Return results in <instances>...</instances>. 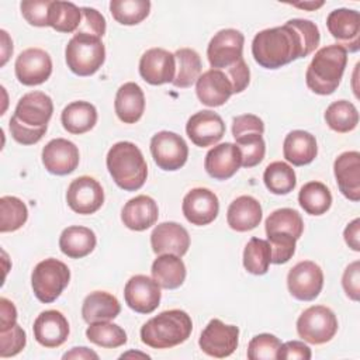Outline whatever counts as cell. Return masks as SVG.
I'll return each mask as SVG.
<instances>
[{"label": "cell", "mask_w": 360, "mask_h": 360, "mask_svg": "<svg viewBox=\"0 0 360 360\" xmlns=\"http://www.w3.org/2000/svg\"><path fill=\"white\" fill-rule=\"evenodd\" d=\"M321 35L315 22L302 18L257 32L252 41V55L264 69H278L312 53Z\"/></svg>", "instance_id": "cell-1"}, {"label": "cell", "mask_w": 360, "mask_h": 360, "mask_svg": "<svg viewBox=\"0 0 360 360\" xmlns=\"http://www.w3.org/2000/svg\"><path fill=\"white\" fill-rule=\"evenodd\" d=\"M52 98L42 91L24 94L8 122V129L14 141L21 145H34L42 139L52 118Z\"/></svg>", "instance_id": "cell-2"}, {"label": "cell", "mask_w": 360, "mask_h": 360, "mask_svg": "<svg viewBox=\"0 0 360 360\" xmlns=\"http://www.w3.org/2000/svg\"><path fill=\"white\" fill-rule=\"evenodd\" d=\"M107 169L114 183L125 191L139 190L148 177V165L141 149L129 142L114 143L107 153Z\"/></svg>", "instance_id": "cell-3"}, {"label": "cell", "mask_w": 360, "mask_h": 360, "mask_svg": "<svg viewBox=\"0 0 360 360\" xmlns=\"http://www.w3.org/2000/svg\"><path fill=\"white\" fill-rule=\"evenodd\" d=\"M193 330V321L183 309H167L150 318L141 328V340L152 349H170L184 343Z\"/></svg>", "instance_id": "cell-4"}, {"label": "cell", "mask_w": 360, "mask_h": 360, "mask_svg": "<svg viewBox=\"0 0 360 360\" xmlns=\"http://www.w3.org/2000/svg\"><path fill=\"white\" fill-rule=\"evenodd\" d=\"M347 51L338 44L326 45L315 52L305 73L307 86L316 94H332L345 73Z\"/></svg>", "instance_id": "cell-5"}, {"label": "cell", "mask_w": 360, "mask_h": 360, "mask_svg": "<svg viewBox=\"0 0 360 360\" xmlns=\"http://www.w3.org/2000/svg\"><path fill=\"white\" fill-rule=\"evenodd\" d=\"M65 58L68 68L75 75L91 76L105 60V46L98 37L76 32L66 45Z\"/></svg>", "instance_id": "cell-6"}, {"label": "cell", "mask_w": 360, "mask_h": 360, "mask_svg": "<svg viewBox=\"0 0 360 360\" xmlns=\"http://www.w3.org/2000/svg\"><path fill=\"white\" fill-rule=\"evenodd\" d=\"M70 281L69 267L53 257L39 262L31 274L34 295L44 304L53 302Z\"/></svg>", "instance_id": "cell-7"}, {"label": "cell", "mask_w": 360, "mask_h": 360, "mask_svg": "<svg viewBox=\"0 0 360 360\" xmlns=\"http://www.w3.org/2000/svg\"><path fill=\"white\" fill-rule=\"evenodd\" d=\"M297 332L307 343L323 345L336 335L338 318L330 308L312 305L298 316Z\"/></svg>", "instance_id": "cell-8"}, {"label": "cell", "mask_w": 360, "mask_h": 360, "mask_svg": "<svg viewBox=\"0 0 360 360\" xmlns=\"http://www.w3.org/2000/svg\"><path fill=\"white\" fill-rule=\"evenodd\" d=\"M245 37L240 31L225 28L218 31L207 46L211 69L226 70L243 59Z\"/></svg>", "instance_id": "cell-9"}, {"label": "cell", "mask_w": 360, "mask_h": 360, "mask_svg": "<svg viewBox=\"0 0 360 360\" xmlns=\"http://www.w3.org/2000/svg\"><path fill=\"white\" fill-rule=\"evenodd\" d=\"M150 153L159 169L174 172L186 165L188 146L176 132L160 131L150 139Z\"/></svg>", "instance_id": "cell-10"}, {"label": "cell", "mask_w": 360, "mask_h": 360, "mask_svg": "<svg viewBox=\"0 0 360 360\" xmlns=\"http://www.w3.org/2000/svg\"><path fill=\"white\" fill-rule=\"evenodd\" d=\"M239 329L235 325H225L221 319H211L198 339L200 349L217 359L231 356L238 347Z\"/></svg>", "instance_id": "cell-11"}, {"label": "cell", "mask_w": 360, "mask_h": 360, "mask_svg": "<svg viewBox=\"0 0 360 360\" xmlns=\"http://www.w3.org/2000/svg\"><path fill=\"white\" fill-rule=\"evenodd\" d=\"M287 287L295 300H315L323 287L322 269L311 260L297 263L287 274Z\"/></svg>", "instance_id": "cell-12"}, {"label": "cell", "mask_w": 360, "mask_h": 360, "mask_svg": "<svg viewBox=\"0 0 360 360\" xmlns=\"http://www.w3.org/2000/svg\"><path fill=\"white\" fill-rule=\"evenodd\" d=\"M66 202L70 210L77 214H94L104 202L103 187L96 179L90 176H80L70 181L66 191Z\"/></svg>", "instance_id": "cell-13"}, {"label": "cell", "mask_w": 360, "mask_h": 360, "mask_svg": "<svg viewBox=\"0 0 360 360\" xmlns=\"http://www.w3.org/2000/svg\"><path fill=\"white\" fill-rule=\"evenodd\" d=\"M15 77L24 86H38L45 83L52 73V59L41 48L22 51L14 63Z\"/></svg>", "instance_id": "cell-14"}, {"label": "cell", "mask_w": 360, "mask_h": 360, "mask_svg": "<svg viewBox=\"0 0 360 360\" xmlns=\"http://www.w3.org/2000/svg\"><path fill=\"white\" fill-rule=\"evenodd\" d=\"M160 288L158 281L148 276H132L124 287L125 304L138 314H150L160 304Z\"/></svg>", "instance_id": "cell-15"}, {"label": "cell", "mask_w": 360, "mask_h": 360, "mask_svg": "<svg viewBox=\"0 0 360 360\" xmlns=\"http://www.w3.org/2000/svg\"><path fill=\"white\" fill-rule=\"evenodd\" d=\"M329 34L349 52L360 48V14L352 8H336L326 18Z\"/></svg>", "instance_id": "cell-16"}, {"label": "cell", "mask_w": 360, "mask_h": 360, "mask_svg": "<svg viewBox=\"0 0 360 360\" xmlns=\"http://www.w3.org/2000/svg\"><path fill=\"white\" fill-rule=\"evenodd\" d=\"M181 210L190 224L204 226L217 218L219 212V201L214 191L204 187H195L184 195Z\"/></svg>", "instance_id": "cell-17"}, {"label": "cell", "mask_w": 360, "mask_h": 360, "mask_svg": "<svg viewBox=\"0 0 360 360\" xmlns=\"http://www.w3.org/2000/svg\"><path fill=\"white\" fill-rule=\"evenodd\" d=\"M141 77L153 86L172 83L176 75L174 53L163 48L148 49L139 60Z\"/></svg>", "instance_id": "cell-18"}, {"label": "cell", "mask_w": 360, "mask_h": 360, "mask_svg": "<svg viewBox=\"0 0 360 360\" xmlns=\"http://www.w3.org/2000/svg\"><path fill=\"white\" fill-rule=\"evenodd\" d=\"M186 132L195 146L207 148L222 139L225 135V124L219 114L211 110H202L188 118Z\"/></svg>", "instance_id": "cell-19"}, {"label": "cell", "mask_w": 360, "mask_h": 360, "mask_svg": "<svg viewBox=\"0 0 360 360\" xmlns=\"http://www.w3.org/2000/svg\"><path fill=\"white\" fill-rule=\"evenodd\" d=\"M42 165L45 169L56 176H66L76 170L79 165L77 146L65 138L49 141L42 149Z\"/></svg>", "instance_id": "cell-20"}, {"label": "cell", "mask_w": 360, "mask_h": 360, "mask_svg": "<svg viewBox=\"0 0 360 360\" xmlns=\"http://www.w3.org/2000/svg\"><path fill=\"white\" fill-rule=\"evenodd\" d=\"M242 166V153L236 143L225 142L211 148L204 160L205 172L215 180L231 179Z\"/></svg>", "instance_id": "cell-21"}, {"label": "cell", "mask_w": 360, "mask_h": 360, "mask_svg": "<svg viewBox=\"0 0 360 360\" xmlns=\"http://www.w3.org/2000/svg\"><path fill=\"white\" fill-rule=\"evenodd\" d=\"M35 340L48 349L62 346L69 336V322L65 315L56 309L41 312L32 326Z\"/></svg>", "instance_id": "cell-22"}, {"label": "cell", "mask_w": 360, "mask_h": 360, "mask_svg": "<svg viewBox=\"0 0 360 360\" xmlns=\"http://www.w3.org/2000/svg\"><path fill=\"white\" fill-rule=\"evenodd\" d=\"M150 246L156 255L170 253L181 257L190 248V235L177 222H162L150 233Z\"/></svg>", "instance_id": "cell-23"}, {"label": "cell", "mask_w": 360, "mask_h": 360, "mask_svg": "<svg viewBox=\"0 0 360 360\" xmlns=\"http://www.w3.org/2000/svg\"><path fill=\"white\" fill-rule=\"evenodd\" d=\"M195 93L204 105L219 107L224 105L233 94V87L225 72L219 69H210L197 79Z\"/></svg>", "instance_id": "cell-24"}, {"label": "cell", "mask_w": 360, "mask_h": 360, "mask_svg": "<svg viewBox=\"0 0 360 360\" xmlns=\"http://www.w3.org/2000/svg\"><path fill=\"white\" fill-rule=\"evenodd\" d=\"M333 172L340 193L357 202L360 200V153L357 150L340 153L333 163Z\"/></svg>", "instance_id": "cell-25"}, {"label": "cell", "mask_w": 360, "mask_h": 360, "mask_svg": "<svg viewBox=\"0 0 360 360\" xmlns=\"http://www.w3.org/2000/svg\"><path fill=\"white\" fill-rule=\"evenodd\" d=\"M159 208L156 201L149 195H136L125 202L121 211V221L131 231H145L156 224Z\"/></svg>", "instance_id": "cell-26"}, {"label": "cell", "mask_w": 360, "mask_h": 360, "mask_svg": "<svg viewBox=\"0 0 360 360\" xmlns=\"http://www.w3.org/2000/svg\"><path fill=\"white\" fill-rule=\"evenodd\" d=\"M262 221V205L252 195L235 198L226 211V222L236 232L255 229Z\"/></svg>", "instance_id": "cell-27"}, {"label": "cell", "mask_w": 360, "mask_h": 360, "mask_svg": "<svg viewBox=\"0 0 360 360\" xmlns=\"http://www.w3.org/2000/svg\"><path fill=\"white\" fill-rule=\"evenodd\" d=\"M115 114L124 124H135L141 120L145 111V96L142 89L134 83L127 82L117 90L114 101Z\"/></svg>", "instance_id": "cell-28"}, {"label": "cell", "mask_w": 360, "mask_h": 360, "mask_svg": "<svg viewBox=\"0 0 360 360\" xmlns=\"http://www.w3.org/2000/svg\"><path fill=\"white\" fill-rule=\"evenodd\" d=\"M283 155L285 160L294 166L309 165L318 155L315 136L302 129L291 131L284 138Z\"/></svg>", "instance_id": "cell-29"}, {"label": "cell", "mask_w": 360, "mask_h": 360, "mask_svg": "<svg viewBox=\"0 0 360 360\" xmlns=\"http://www.w3.org/2000/svg\"><path fill=\"white\" fill-rule=\"evenodd\" d=\"M121 312V304L115 295L107 291L90 292L82 305V316L84 322L94 323L101 321H111Z\"/></svg>", "instance_id": "cell-30"}, {"label": "cell", "mask_w": 360, "mask_h": 360, "mask_svg": "<svg viewBox=\"0 0 360 360\" xmlns=\"http://www.w3.org/2000/svg\"><path fill=\"white\" fill-rule=\"evenodd\" d=\"M96 243V233L90 228L80 225L65 228L59 236L60 252L70 259H82L90 255Z\"/></svg>", "instance_id": "cell-31"}, {"label": "cell", "mask_w": 360, "mask_h": 360, "mask_svg": "<svg viewBox=\"0 0 360 360\" xmlns=\"http://www.w3.org/2000/svg\"><path fill=\"white\" fill-rule=\"evenodd\" d=\"M150 273L152 278L166 290L179 288L186 280V266L183 260L170 253L159 255L152 263Z\"/></svg>", "instance_id": "cell-32"}, {"label": "cell", "mask_w": 360, "mask_h": 360, "mask_svg": "<svg viewBox=\"0 0 360 360\" xmlns=\"http://www.w3.org/2000/svg\"><path fill=\"white\" fill-rule=\"evenodd\" d=\"M60 121L63 128L75 135L89 132L97 122V110L89 101H73L68 104L62 114Z\"/></svg>", "instance_id": "cell-33"}, {"label": "cell", "mask_w": 360, "mask_h": 360, "mask_svg": "<svg viewBox=\"0 0 360 360\" xmlns=\"http://www.w3.org/2000/svg\"><path fill=\"white\" fill-rule=\"evenodd\" d=\"M174 59L176 75L172 84L179 89H187L200 77L202 68L200 55L191 48H180L174 52Z\"/></svg>", "instance_id": "cell-34"}, {"label": "cell", "mask_w": 360, "mask_h": 360, "mask_svg": "<svg viewBox=\"0 0 360 360\" xmlns=\"http://www.w3.org/2000/svg\"><path fill=\"white\" fill-rule=\"evenodd\" d=\"M82 22V7L70 1H52L49 6L48 25L58 32H76Z\"/></svg>", "instance_id": "cell-35"}, {"label": "cell", "mask_w": 360, "mask_h": 360, "mask_svg": "<svg viewBox=\"0 0 360 360\" xmlns=\"http://www.w3.org/2000/svg\"><path fill=\"white\" fill-rule=\"evenodd\" d=\"M298 202L307 214L322 215L332 205V194L323 183L308 181L298 193Z\"/></svg>", "instance_id": "cell-36"}, {"label": "cell", "mask_w": 360, "mask_h": 360, "mask_svg": "<svg viewBox=\"0 0 360 360\" xmlns=\"http://www.w3.org/2000/svg\"><path fill=\"white\" fill-rule=\"evenodd\" d=\"M325 121L335 132L346 134L357 127L359 111L353 103L347 100H338L328 105L325 111Z\"/></svg>", "instance_id": "cell-37"}, {"label": "cell", "mask_w": 360, "mask_h": 360, "mask_svg": "<svg viewBox=\"0 0 360 360\" xmlns=\"http://www.w3.org/2000/svg\"><path fill=\"white\" fill-rule=\"evenodd\" d=\"M266 188L277 195H284L295 188L297 177L294 169L285 162H271L263 173Z\"/></svg>", "instance_id": "cell-38"}, {"label": "cell", "mask_w": 360, "mask_h": 360, "mask_svg": "<svg viewBox=\"0 0 360 360\" xmlns=\"http://www.w3.org/2000/svg\"><path fill=\"white\" fill-rule=\"evenodd\" d=\"M271 263V249L267 240L260 238H250L243 250V266L246 271L255 276L267 273Z\"/></svg>", "instance_id": "cell-39"}, {"label": "cell", "mask_w": 360, "mask_h": 360, "mask_svg": "<svg viewBox=\"0 0 360 360\" xmlns=\"http://www.w3.org/2000/svg\"><path fill=\"white\" fill-rule=\"evenodd\" d=\"M86 338L91 343L105 349L120 347L127 343L125 330L120 325L110 321L89 323V328L86 329Z\"/></svg>", "instance_id": "cell-40"}, {"label": "cell", "mask_w": 360, "mask_h": 360, "mask_svg": "<svg viewBox=\"0 0 360 360\" xmlns=\"http://www.w3.org/2000/svg\"><path fill=\"white\" fill-rule=\"evenodd\" d=\"M110 11L112 18L122 25H136L142 22L150 11L148 0H111Z\"/></svg>", "instance_id": "cell-41"}, {"label": "cell", "mask_w": 360, "mask_h": 360, "mask_svg": "<svg viewBox=\"0 0 360 360\" xmlns=\"http://www.w3.org/2000/svg\"><path fill=\"white\" fill-rule=\"evenodd\" d=\"M28 218L27 205L14 195L0 198V232H14L20 229Z\"/></svg>", "instance_id": "cell-42"}, {"label": "cell", "mask_w": 360, "mask_h": 360, "mask_svg": "<svg viewBox=\"0 0 360 360\" xmlns=\"http://www.w3.org/2000/svg\"><path fill=\"white\" fill-rule=\"evenodd\" d=\"M266 235L274 232H287L295 239H300L304 232V221L298 211L292 208H278L266 219Z\"/></svg>", "instance_id": "cell-43"}, {"label": "cell", "mask_w": 360, "mask_h": 360, "mask_svg": "<svg viewBox=\"0 0 360 360\" xmlns=\"http://www.w3.org/2000/svg\"><path fill=\"white\" fill-rule=\"evenodd\" d=\"M236 146L242 153V166L246 169L259 165L266 153V143L262 134L252 132L235 138Z\"/></svg>", "instance_id": "cell-44"}, {"label": "cell", "mask_w": 360, "mask_h": 360, "mask_svg": "<svg viewBox=\"0 0 360 360\" xmlns=\"http://www.w3.org/2000/svg\"><path fill=\"white\" fill-rule=\"evenodd\" d=\"M281 346V340L271 333L256 335L248 346L249 360H273L277 359V352Z\"/></svg>", "instance_id": "cell-45"}, {"label": "cell", "mask_w": 360, "mask_h": 360, "mask_svg": "<svg viewBox=\"0 0 360 360\" xmlns=\"http://www.w3.org/2000/svg\"><path fill=\"white\" fill-rule=\"evenodd\" d=\"M267 242L271 249V263L284 264L295 253L297 239L287 232L267 233Z\"/></svg>", "instance_id": "cell-46"}, {"label": "cell", "mask_w": 360, "mask_h": 360, "mask_svg": "<svg viewBox=\"0 0 360 360\" xmlns=\"http://www.w3.org/2000/svg\"><path fill=\"white\" fill-rule=\"evenodd\" d=\"M27 343L25 330L15 323L13 328L0 332V357H13L18 354Z\"/></svg>", "instance_id": "cell-47"}, {"label": "cell", "mask_w": 360, "mask_h": 360, "mask_svg": "<svg viewBox=\"0 0 360 360\" xmlns=\"http://www.w3.org/2000/svg\"><path fill=\"white\" fill-rule=\"evenodd\" d=\"M51 0H24L20 4L21 14L34 27H49L48 15Z\"/></svg>", "instance_id": "cell-48"}, {"label": "cell", "mask_w": 360, "mask_h": 360, "mask_svg": "<svg viewBox=\"0 0 360 360\" xmlns=\"http://www.w3.org/2000/svg\"><path fill=\"white\" fill-rule=\"evenodd\" d=\"M105 18L101 13L91 7H82V22L76 32H84L101 38L105 34Z\"/></svg>", "instance_id": "cell-49"}, {"label": "cell", "mask_w": 360, "mask_h": 360, "mask_svg": "<svg viewBox=\"0 0 360 360\" xmlns=\"http://www.w3.org/2000/svg\"><path fill=\"white\" fill-rule=\"evenodd\" d=\"M252 132H257L262 135L264 132V124L257 115L243 114V115H238L233 118V121H232L233 138H238L245 134H252Z\"/></svg>", "instance_id": "cell-50"}, {"label": "cell", "mask_w": 360, "mask_h": 360, "mask_svg": "<svg viewBox=\"0 0 360 360\" xmlns=\"http://www.w3.org/2000/svg\"><path fill=\"white\" fill-rule=\"evenodd\" d=\"M342 285L349 298L359 301L360 295V262L356 260L350 263L342 277Z\"/></svg>", "instance_id": "cell-51"}, {"label": "cell", "mask_w": 360, "mask_h": 360, "mask_svg": "<svg viewBox=\"0 0 360 360\" xmlns=\"http://www.w3.org/2000/svg\"><path fill=\"white\" fill-rule=\"evenodd\" d=\"M311 356V349L304 342L300 340H290L281 343L277 352L278 360H309Z\"/></svg>", "instance_id": "cell-52"}, {"label": "cell", "mask_w": 360, "mask_h": 360, "mask_svg": "<svg viewBox=\"0 0 360 360\" xmlns=\"http://www.w3.org/2000/svg\"><path fill=\"white\" fill-rule=\"evenodd\" d=\"M17 323V309L6 297L0 298V332L13 328Z\"/></svg>", "instance_id": "cell-53"}, {"label": "cell", "mask_w": 360, "mask_h": 360, "mask_svg": "<svg viewBox=\"0 0 360 360\" xmlns=\"http://www.w3.org/2000/svg\"><path fill=\"white\" fill-rule=\"evenodd\" d=\"M360 219L356 218L353 219L346 228H345V232H343V236H345V242L347 243V246L350 249H353L354 252H359L360 250Z\"/></svg>", "instance_id": "cell-54"}, {"label": "cell", "mask_w": 360, "mask_h": 360, "mask_svg": "<svg viewBox=\"0 0 360 360\" xmlns=\"http://www.w3.org/2000/svg\"><path fill=\"white\" fill-rule=\"evenodd\" d=\"M63 359L68 360V359H75V360H89V359H94L97 360L98 359V354L93 350H90L89 347H73L70 352H66L63 354Z\"/></svg>", "instance_id": "cell-55"}, {"label": "cell", "mask_w": 360, "mask_h": 360, "mask_svg": "<svg viewBox=\"0 0 360 360\" xmlns=\"http://www.w3.org/2000/svg\"><path fill=\"white\" fill-rule=\"evenodd\" d=\"M0 34H1V63L0 65L4 66L8 56L13 53V42L4 30H1Z\"/></svg>", "instance_id": "cell-56"}, {"label": "cell", "mask_w": 360, "mask_h": 360, "mask_svg": "<svg viewBox=\"0 0 360 360\" xmlns=\"http://www.w3.org/2000/svg\"><path fill=\"white\" fill-rule=\"evenodd\" d=\"M323 6V1H305V3H294L292 7H297V8H302V10H308V11H312V10H316L319 7Z\"/></svg>", "instance_id": "cell-57"}, {"label": "cell", "mask_w": 360, "mask_h": 360, "mask_svg": "<svg viewBox=\"0 0 360 360\" xmlns=\"http://www.w3.org/2000/svg\"><path fill=\"white\" fill-rule=\"evenodd\" d=\"M129 356H139V357H143V359H149V356L148 354H145V353H138V352H128V353H124V354H121V359H124V357H129Z\"/></svg>", "instance_id": "cell-58"}]
</instances>
